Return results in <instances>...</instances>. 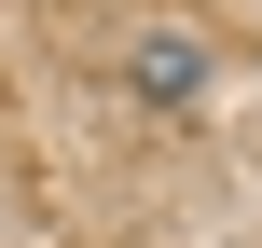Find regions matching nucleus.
Segmentation results:
<instances>
[{"mask_svg":"<svg viewBox=\"0 0 262 248\" xmlns=\"http://www.w3.org/2000/svg\"><path fill=\"white\" fill-rule=\"evenodd\" d=\"M138 83H152V97H193L207 69H193V41H138Z\"/></svg>","mask_w":262,"mask_h":248,"instance_id":"1","label":"nucleus"}]
</instances>
